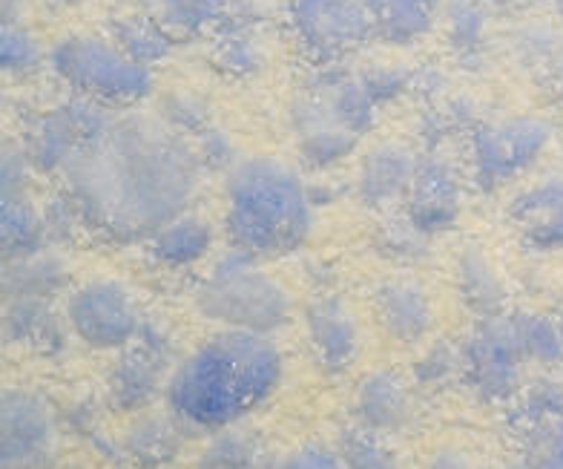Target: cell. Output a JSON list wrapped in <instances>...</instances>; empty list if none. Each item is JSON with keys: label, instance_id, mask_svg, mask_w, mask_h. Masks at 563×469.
<instances>
[{"label": "cell", "instance_id": "24", "mask_svg": "<svg viewBox=\"0 0 563 469\" xmlns=\"http://www.w3.org/2000/svg\"><path fill=\"white\" fill-rule=\"evenodd\" d=\"M486 12L477 0H452L449 7V35L452 44L463 53H472L486 41Z\"/></svg>", "mask_w": 563, "mask_h": 469}, {"label": "cell", "instance_id": "31", "mask_svg": "<svg viewBox=\"0 0 563 469\" xmlns=\"http://www.w3.org/2000/svg\"><path fill=\"white\" fill-rule=\"evenodd\" d=\"M256 458V449L251 447V440L245 435H222L216 440V447H210V463L219 467H242Z\"/></svg>", "mask_w": 563, "mask_h": 469}, {"label": "cell", "instance_id": "28", "mask_svg": "<svg viewBox=\"0 0 563 469\" xmlns=\"http://www.w3.org/2000/svg\"><path fill=\"white\" fill-rule=\"evenodd\" d=\"M156 380H158V366L156 360L150 358V355H135L130 358V363L121 369V378L115 383L119 389V397L124 401H147L150 392L156 389Z\"/></svg>", "mask_w": 563, "mask_h": 469}, {"label": "cell", "instance_id": "8", "mask_svg": "<svg viewBox=\"0 0 563 469\" xmlns=\"http://www.w3.org/2000/svg\"><path fill=\"white\" fill-rule=\"evenodd\" d=\"M69 323L81 340L98 349H112L139 331V308L124 285L98 280L75 291L69 299Z\"/></svg>", "mask_w": 563, "mask_h": 469}, {"label": "cell", "instance_id": "2", "mask_svg": "<svg viewBox=\"0 0 563 469\" xmlns=\"http://www.w3.org/2000/svg\"><path fill=\"white\" fill-rule=\"evenodd\" d=\"M282 378V355L265 335L230 328L185 360L170 380V406L181 421L222 429L260 406Z\"/></svg>", "mask_w": 563, "mask_h": 469}, {"label": "cell", "instance_id": "35", "mask_svg": "<svg viewBox=\"0 0 563 469\" xmlns=\"http://www.w3.org/2000/svg\"><path fill=\"white\" fill-rule=\"evenodd\" d=\"M541 463L549 467H563V421L549 426L541 444Z\"/></svg>", "mask_w": 563, "mask_h": 469}, {"label": "cell", "instance_id": "12", "mask_svg": "<svg viewBox=\"0 0 563 469\" xmlns=\"http://www.w3.org/2000/svg\"><path fill=\"white\" fill-rule=\"evenodd\" d=\"M53 415L44 403L23 392L3 397V461L26 463L53 444Z\"/></svg>", "mask_w": 563, "mask_h": 469}, {"label": "cell", "instance_id": "27", "mask_svg": "<svg viewBox=\"0 0 563 469\" xmlns=\"http://www.w3.org/2000/svg\"><path fill=\"white\" fill-rule=\"evenodd\" d=\"M216 58L228 73H251L262 64V46L245 30H233L222 35V44L216 50Z\"/></svg>", "mask_w": 563, "mask_h": 469}, {"label": "cell", "instance_id": "36", "mask_svg": "<svg viewBox=\"0 0 563 469\" xmlns=\"http://www.w3.org/2000/svg\"><path fill=\"white\" fill-rule=\"evenodd\" d=\"M555 12H558V18L563 21V0H555Z\"/></svg>", "mask_w": 563, "mask_h": 469}, {"label": "cell", "instance_id": "29", "mask_svg": "<svg viewBox=\"0 0 563 469\" xmlns=\"http://www.w3.org/2000/svg\"><path fill=\"white\" fill-rule=\"evenodd\" d=\"M345 452H349V463H356V467H388L391 463L386 447L379 444V433L368 426H363V433L345 440Z\"/></svg>", "mask_w": 563, "mask_h": 469}, {"label": "cell", "instance_id": "32", "mask_svg": "<svg viewBox=\"0 0 563 469\" xmlns=\"http://www.w3.org/2000/svg\"><path fill=\"white\" fill-rule=\"evenodd\" d=\"M133 449L135 455H141V458H164V455L173 452V435H170V426H162L158 421H153V424L141 426L139 438L133 440Z\"/></svg>", "mask_w": 563, "mask_h": 469}, {"label": "cell", "instance_id": "23", "mask_svg": "<svg viewBox=\"0 0 563 469\" xmlns=\"http://www.w3.org/2000/svg\"><path fill=\"white\" fill-rule=\"evenodd\" d=\"M167 30L199 32L222 15L228 0H156Z\"/></svg>", "mask_w": 563, "mask_h": 469}, {"label": "cell", "instance_id": "20", "mask_svg": "<svg viewBox=\"0 0 563 469\" xmlns=\"http://www.w3.org/2000/svg\"><path fill=\"white\" fill-rule=\"evenodd\" d=\"M460 285H463V297L475 312L483 317H495L504 306V283L497 271L492 269V262L483 257L481 251H468L460 262Z\"/></svg>", "mask_w": 563, "mask_h": 469}, {"label": "cell", "instance_id": "17", "mask_svg": "<svg viewBox=\"0 0 563 469\" xmlns=\"http://www.w3.org/2000/svg\"><path fill=\"white\" fill-rule=\"evenodd\" d=\"M360 424L374 433L400 429L408 417V392L402 380L391 372H374L360 383L354 397Z\"/></svg>", "mask_w": 563, "mask_h": 469}, {"label": "cell", "instance_id": "1", "mask_svg": "<svg viewBox=\"0 0 563 469\" xmlns=\"http://www.w3.org/2000/svg\"><path fill=\"white\" fill-rule=\"evenodd\" d=\"M67 173L92 222L119 237H139L181 214L196 187V156L156 121H107L75 150Z\"/></svg>", "mask_w": 563, "mask_h": 469}, {"label": "cell", "instance_id": "33", "mask_svg": "<svg viewBox=\"0 0 563 469\" xmlns=\"http://www.w3.org/2000/svg\"><path fill=\"white\" fill-rule=\"evenodd\" d=\"M345 458H342L336 449L325 447V444H308V447L297 449L290 455L285 467L290 469H328V467H342Z\"/></svg>", "mask_w": 563, "mask_h": 469}, {"label": "cell", "instance_id": "4", "mask_svg": "<svg viewBox=\"0 0 563 469\" xmlns=\"http://www.w3.org/2000/svg\"><path fill=\"white\" fill-rule=\"evenodd\" d=\"M199 308L205 317L230 328L271 335L288 320L290 299L274 276L242 253L216 265L199 291Z\"/></svg>", "mask_w": 563, "mask_h": 469}, {"label": "cell", "instance_id": "3", "mask_svg": "<svg viewBox=\"0 0 563 469\" xmlns=\"http://www.w3.org/2000/svg\"><path fill=\"white\" fill-rule=\"evenodd\" d=\"M228 228L239 251L285 253L311 231V199L288 164L251 159L228 185Z\"/></svg>", "mask_w": 563, "mask_h": 469}, {"label": "cell", "instance_id": "22", "mask_svg": "<svg viewBox=\"0 0 563 469\" xmlns=\"http://www.w3.org/2000/svg\"><path fill=\"white\" fill-rule=\"evenodd\" d=\"M520 343L527 358L541 360V363H558L563 360V328L541 314H518L515 317Z\"/></svg>", "mask_w": 563, "mask_h": 469}, {"label": "cell", "instance_id": "25", "mask_svg": "<svg viewBox=\"0 0 563 469\" xmlns=\"http://www.w3.org/2000/svg\"><path fill=\"white\" fill-rule=\"evenodd\" d=\"M35 210L23 201V196H3V246L12 253H30L37 239Z\"/></svg>", "mask_w": 563, "mask_h": 469}, {"label": "cell", "instance_id": "15", "mask_svg": "<svg viewBox=\"0 0 563 469\" xmlns=\"http://www.w3.org/2000/svg\"><path fill=\"white\" fill-rule=\"evenodd\" d=\"M420 159L406 144H379L371 150L360 171V196L368 205H388L411 190Z\"/></svg>", "mask_w": 563, "mask_h": 469}, {"label": "cell", "instance_id": "26", "mask_svg": "<svg viewBox=\"0 0 563 469\" xmlns=\"http://www.w3.org/2000/svg\"><path fill=\"white\" fill-rule=\"evenodd\" d=\"M0 61L9 73H26L35 69L41 61V44L30 30L18 23H3V41H0Z\"/></svg>", "mask_w": 563, "mask_h": 469}, {"label": "cell", "instance_id": "37", "mask_svg": "<svg viewBox=\"0 0 563 469\" xmlns=\"http://www.w3.org/2000/svg\"><path fill=\"white\" fill-rule=\"evenodd\" d=\"M497 3H515V0H497Z\"/></svg>", "mask_w": 563, "mask_h": 469}, {"label": "cell", "instance_id": "34", "mask_svg": "<svg viewBox=\"0 0 563 469\" xmlns=\"http://www.w3.org/2000/svg\"><path fill=\"white\" fill-rule=\"evenodd\" d=\"M26 185V159L18 153L3 156V196H23Z\"/></svg>", "mask_w": 563, "mask_h": 469}, {"label": "cell", "instance_id": "11", "mask_svg": "<svg viewBox=\"0 0 563 469\" xmlns=\"http://www.w3.org/2000/svg\"><path fill=\"white\" fill-rule=\"evenodd\" d=\"M308 337L317 351L319 363L328 372H342L356 360L360 351V328L354 314L342 306L340 299L322 297L308 308Z\"/></svg>", "mask_w": 563, "mask_h": 469}, {"label": "cell", "instance_id": "7", "mask_svg": "<svg viewBox=\"0 0 563 469\" xmlns=\"http://www.w3.org/2000/svg\"><path fill=\"white\" fill-rule=\"evenodd\" d=\"M549 144L541 119H509L475 133V173L486 187H500L529 171Z\"/></svg>", "mask_w": 563, "mask_h": 469}, {"label": "cell", "instance_id": "19", "mask_svg": "<svg viewBox=\"0 0 563 469\" xmlns=\"http://www.w3.org/2000/svg\"><path fill=\"white\" fill-rule=\"evenodd\" d=\"M213 242V228L201 217H173L156 231V251L164 265H194L208 253Z\"/></svg>", "mask_w": 563, "mask_h": 469}, {"label": "cell", "instance_id": "5", "mask_svg": "<svg viewBox=\"0 0 563 469\" xmlns=\"http://www.w3.org/2000/svg\"><path fill=\"white\" fill-rule=\"evenodd\" d=\"M53 69L81 96L110 105H135L153 90L147 64L104 37L73 35L53 50Z\"/></svg>", "mask_w": 563, "mask_h": 469}, {"label": "cell", "instance_id": "6", "mask_svg": "<svg viewBox=\"0 0 563 469\" xmlns=\"http://www.w3.org/2000/svg\"><path fill=\"white\" fill-rule=\"evenodd\" d=\"M290 26L319 61L342 58L377 35L365 0H290Z\"/></svg>", "mask_w": 563, "mask_h": 469}, {"label": "cell", "instance_id": "18", "mask_svg": "<svg viewBox=\"0 0 563 469\" xmlns=\"http://www.w3.org/2000/svg\"><path fill=\"white\" fill-rule=\"evenodd\" d=\"M374 32L388 44H415L429 35L443 0H365Z\"/></svg>", "mask_w": 563, "mask_h": 469}, {"label": "cell", "instance_id": "14", "mask_svg": "<svg viewBox=\"0 0 563 469\" xmlns=\"http://www.w3.org/2000/svg\"><path fill=\"white\" fill-rule=\"evenodd\" d=\"M377 314L383 328L400 343H417L434 323L429 294L415 280H388L377 291Z\"/></svg>", "mask_w": 563, "mask_h": 469}, {"label": "cell", "instance_id": "10", "mask_svg": "<svg viewBox=\"0 0 563 469\" xmlns=\"http://www.w3.org/2000/svg\"><path fill=\"white\" fill-rule=\"evenodd\" d=\"M294 133L313 164H331L351 153L360 133L342 119L322 92L313 90L294 107Z\"/></svg>", "mask_w": 563, "mask_h": 469}, {"label": "cell", "instance_id": "9", "mask_svg": "<svg viewBox=\"0 0 563 469\" xmlns=\"http://www.w3.org/2000/svg\"><path fill=\"white\" fill-rule=\"evenodd\" d=\"M463 358H466V372L472 374V383L481 389L483 397L500 401L511 395L518 386L520 363L527 358L515 317H500V314L489 317L468 343Z\"/></svg>", "mask_w": 563, "mask_h": 469}, {"label": "cell", "instance_id": "16", "mask_svg": "<svg viewBox=\"0 0 563 469\" xmlns=\"http://www.w3.org/2000/svg\"><path fill=\"white\" fill-rule=\"evenodd\" d=\"M520 233L538 248L563 246V179H549L523 194L511 210Z\"/></svg>", "mask_w": 563, "mask_h": 469}, {"label": "cell", "instance_id": "21", "mask_svg": "<svg viewBox=\"0 0 563 469\" xmlns=\"http://www.w3.org/2000/svg\"><path fill=\"white\" fill-rule=\"evenodd\" d=\"M115 44L126 55H133L141 64H156L158 58L170 53V32L153 18H124L115 23Z\"/></svg>", "mask_w": 563, "mask_h": 469}, {"label": "cell", "instance_id": "13", "mask_svg": "<svg viewBox=\"0 0 563 469\" xmlns=\"http://www.w3.org/2000/svg\"><path fill=\"white\" fill-rule=\"evenodd\" d=\"M460 182L449 159L431 156L422 159L417 167L415 185H411V219L422 231L445 228L457 217Z\"/></svg>", "mask_w": 563, "mask_h": 469}, {"label": "cell", "instance_id": "30", "mask_svg": "<svg viewBox=\"0 0 563 469\" xmlns=\"http://www.w3.org/2000/svg\"><path fill=\"white\" fill-rule=\"evenodd\" d=\"M426 233L415 219H406V222H397L391 225L383 237V248L394 253V257H420L426 251Z\"/></svg>", "mask_w": 563, "mask_h": 469}]
</instances>
